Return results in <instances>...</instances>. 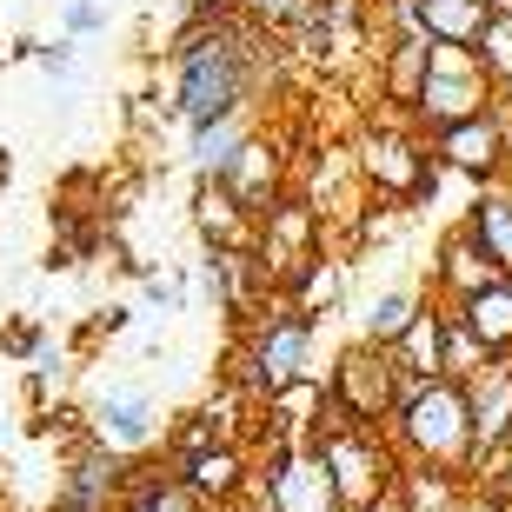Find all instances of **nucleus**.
Listing matches in <instances>:
<instances>
[{"mask_svg":"<svg viewBox=\"0 0 512 512\" xmlns=\"http://www.w3.org/2000/svg\"><path fill=\"white\" fill-rule=\"evenodd\" d=\"M247 20H213V27H193L173 47V100L167 114L180 127H213V120H240L247 114V94L260 80V54H253Z\"/></svg>","mask_w":512,"mask_h":512,"instance_id":"nucleus-1","label":"nucleus"},{"mask_svg":"<svg viewBox=\"0 0 512 512\" xmlns=\"http://www.w3.org/2000/svg\"><path fill=\"white\" fill-rule=\"evenodd\" d=\"M386 439H393L399 466H433V473L473 479V393H466V380L406 386Z\"/></svg>","mask_w":512,"mask_h":512,"instance_id":"nucleus-2","label":"nucleus"},{"mask_svg":"<svg viewBox=\"0 0 512 512\" xmlns=\"http://www.w3.org/2000/svg\"><path fill=\"white\" fill-rule=\"evenodd\" d=\"M240 380L260 406H280L293 393H313L320 380V320H306L300 306H280L253 326L247 353H240Z\"/></svg>","mask_w":512,"mask_h":512,"instance_id":"nucleus-3","label":"nucleus"},{"mask_svg":"<svg viewBox=\"0 0 512 512\" xmlns=\"http://www.w3.org/2000/svg\"><path fill=\"white\" fill-rule=\"evenodd\" d=\"M326 399H333L353 426H380V433H386V426H393V413H399V399H406V380H399L393 353L353 340L340 360L326 366Z\"/></svg>","mask_w":512,"mask_h":512,"instance_id":"nucleus-4","label":"nucleus"},{"mask_svg":"<svg viewBox=\"0 0 512 512\" xmlns=\"http://www.w3.org/2000/svg\"><path fill=\"white\" fill-rule=\"evenodd\" d=\"M493 80L479 67V54L466 47H433V74H426V94L413 107V127H426V140L446 127H466V120L493 114Z\"/></svg>","mask_w":512,"mask_h":512,"instance_id":"nucleus-5","label":"nucleus"},{"mask_svg":"<svg viewBox=\"0 0 512 512\" xmlns=\"http://www.w3.org/2000/svg\"><path fill=\"white\" fill-rule=\"evenodd\" d=\"M433 153H426V133L406 127V120H380V127L360 133V180L386 200H426L433 193Z\"/></svg>","mask_w":512,"mask_h":512,"instance_id":"nucleus-6","label":"nucleus"},{"mask_svg":"<svg viewBox=\"0 0 512 512\" xmlns=\"http://www.w3.org/2000/svg\"><path fill=\"white\" fill-rule=\"evenodd\" d=\"M87 439L107 446L120 459H140L153 439H167V419H160V393L147 380H114L100 386L94 406H87Z\"/></svg>","mask_w":512,"mask_h":512,"instance_id":"nucleus-7","label":"nucleus"},{"mask_svg":"<svg viewBox=\"0 0 512 512\" xmlns=\"http://www.w3.org/2000/svg\"><path fill=\"white\" fill-rule=\"evenodd\" d=\"M380 14L393 20V34H426L433 47H466L473 54L486 20L499 14V0H380Z\"/></svg>","mask_w":512,"mask_h":512,"instance_id":"nucleus-8","label":"nucleus"},{"mask_svg":"<svg viewBox=\"0 0 512 512\" xmlns=\"http://www.w3.org/2000/svg\"><path fill=\"white\" fill-rule=\"evenodd\" d=\"M433 160L446 173L479 180V187L506 180V173H512V133H506V120H499V107H493V114H479V120H466V127L433 133Z\"/></svg>","mask_w":512,"mask_h":512,"instance_id":"nucleus-9","label":"nucleus"},{"mask_svg":"<svg viewBox=\"0 0 512 512\" xmlns=\"http://www.w3.org/2000/svg\"><path fill=\"white\" fill-rule=\"evenodd\" d=\"M266 512H346L340 506V486L326 473V459L313 446H286V453L266 459Z\"/></svg>","mask_w":512,"mask_h":512,"instance_id":"nucleus-10","label":"nucleus"},{"mask_svg":"<svg viewBox=\"0 0 512 512\" xmlns=\"http://www.w3.org/2000/svg\"><path fill=\"white\" fill-rule=\"evenodd\" d=\"M426 74H433V40L426 34H386V47H380V100L406 120V127H413V107H419V94H426Z\"/></svg>","mask_w":512,"mask_h":512,"instance_id":"nucleus-11","label":"nucleus"},{"mask_svg":"<svg viewBox=\"0 0 512 512\" xmlns=\"http://www.w3.org/2000/svg\"><path fill=\"white\" fill-rule=\"evenodd\" d=\"M506 273L493 266V253L479 247L466 227H453L446 240H439V253H433V293L439 300H473V293H486V286H499Z\"/></svg>","mask_w":512,"mask_h":512,"instance_id":"nucleus-12","label":"nucleus"},{"mask_svg":"<svg viewBox=\"0 0 512 512\" xmlns=\"http://www.w3.org/2000/svg\"><path fill=\"white\" fill-rule=\"evenodd\" d=\"M426 306H433V293H426V286H413V280L380 286V293L360 306V340L380 346V353H399V346H406V333L426 320Z\"/></svg>","mask_w":512,"mask_h":512,"instance_id":"nucleus-13","label":"nucleus"},{"mask_svg":"<svg viewBox=\"0 0 512 512\" xmlns=\"http://www.w3.org/2000/svg\"><path fill=\"white\" fill-rule=\"evenodd\" d=\"M466 393H473V473H479L486 459L506 453V439H512V360L486 366Z\"/></svg>","mask_w":512,"mask_h":512,"instance_id":"nucleus-14","label":"nucleus"},{"mask_svg":"<svg viewBox=\"0 0 512 512\" xmlns=\"http://www.w3.org/2000/svg\"><path fill=\"white\" fill-rule=\"evenodd\" d=\"M193 233L207 240V253H253L260 247V220L227 187H213V180H200V193H193Z\"/></svg>","mask_w":512,"mask_h":512,"instance_id":"nucleus-15","label":"nucleus"},{"mask_svg":"<svg viewBox=\"0 0 512 512\" xmlns=\"http://www.w3.org/2000/svg\"><path fill=\"white\" fill-rule=\"evenodd\" d=\"M173 473L187 479V486H193L200 499H207L213 512H227L233 499H240V493L253 486V473H247V453H240L233 439H227V446H207V453H193V459H173Z\"/></svg>","mask_w":512,"mask_h":512,"instance_id":"nucleus-16","label":"nucleus"},{"mask_svg":"<svg viewBox=\"0 0 512 512\" xmlns=\"http://www.w3.org/2000/svg\"><path fill=\"white\" fill-rule=\"evenodd\" d=\"M466 333H473L479 346H486V360H512V280L486 286V293H473V300L446 306Z\"/></svg>","mask_w":512,"mask_h":512,"instance_id":"nucleus-17","label":"nucleus"},{"mask_svg":"<svg viewBox=\"0 0 512 512\" xmlns=\"http://www.w3.org/2000/svg\"><path fill=\"white\" fill-rule=\"evenodd\" d=\"M220 187H227L233 200L253 213V220H266V213L286 200V193H280V153L266 147V140H247V153L233 160V173L220 180Z\"/></svg>","mask_w":512,"mask_h":512,"instance_id":"nucleus-18","label":"nucleus"},{"mask_svg":"<svg viewBox=\"0 0 512 512\" xmlns=\"http://www.w3.org/2000/svg\"><path fill=\"white\" fill-rule=\"evenodd\" d=\"M459 227L473 233L479 247L493 253V266L512 280V180H493V187H479V200L466 207Z\"/></svg>","mask_w":512,"mask_h":512,"instance_id":"nucleus-19","label":"nucleus"},{"mask_svg":"<svg viewBox=\"0 0 512 512\" xmlns=\"http://www.w3.org/2000/svg\"><path fill=\"white\" fill-rule=\"evenodd\" d=\"M247 140H253L247 114H240V120H213V127H187V153H193V173L220 187V180H227V173H233V160L247 153Z\"/></svg>","mask_w":512,"mask_h":512,"instance_id":"nucleus-20","label":"nucleus"},{"mask_svg":"<svg viewBox=\"0 0 512 512\" xmlns=\"http://www.w3.org/2000/svg\"><path fill=\"white\" fill-rule=\"evenodd\" d=\"M120 512H213V506L193 493L180 473H153V466H133L127 493H120Z\"/></svg>","mask_w":512,"mask_h":512,"instance_id":"nucleus-21","label":"nucleus"},{"mask_svg":"<svg viewBox=\"0 0 512 512\" xmlns=\"http://www.w3.org/2000/svg\"><path fill=\"white\" fill-rule=\"evenodd\" d=\"M479 486L459 473H433V466H406L399 473V512H466Z\"/></svg>","mask_w":512,"mask_h":512,"instance_id":"nucleus-22","label":"nucleus"},{"mask_svg":"<svg viewBox=\"0 0 512 512\" xmlns=\"http://www.w3.org/2000/svg\"><path fill=\"white\" fill-rule=\"evenodd\" d=\"M286 293H293V300L286 306H300L306 320H320V313H333V306L346 300V273H340V260H306L300 273H293V280H286Z\"/></svg>","mask_w":512,"mask_h":512,"instance_id":"nucleus-23","label":"nucleus"},{"mask_svg":"<svg viewBox=\"0 0 512 512\" xmlns=\"http://www.w3.org/2000/svg\"><path fill=\"white\" fill-rule=\"evenodd\" d=\"M473 54H479V67H486V80H493V94L506 100L512 94V14H506V7L486 20V34H479Z\"/></svg>","mask_w":512,"mask_h":512,"instance_id":"nucleus-24","label":"nucleus"},{"mask_svg":"<svg viewBox=\"0 0 512 512\" xmlns=\"http://www.w3.org/2000/svg\"><path fill=\"white\" fill-rule=\"evenodd\" d=\"M60 34L80 40V47L94 34H107V0H67V7H60Z\"/></svg>","mask_w":512,"mask_h":512,"instance_id":"nucleus-25","label":"nucleus"},{"mask_svg":"<svg viewBox=\"0 0 512 512\" xmlns=\"http://www.w3.org/2000/svg\"><path fill=\"white\" fill-rule=\"evenodd\" d=\"M34 67L47 80H74V67H80V40H34Z\"/></svg>","mask_w":512,"mask_h":512,"instance_id":"nucleus-26","label":"nucleus"},{"mask_svg":"<svg viewBox=\"0 0 512 512\" xmlns=\"http://www.w3.org/2000/svg\"><path fill=\"white\" fill-rule=\"evenodd\" d=\"M233 7H240L247 27H293L306 0H233Z\"/></svg>","mask_w":512,"mask_h":512,"instance_id":"nucleus-27","label":"nucleus"},{"mask_svg":"<svg viewBox=\"0 0 512 512\" xmlns=\"http://www.w3.org/2000/svg\"><path fill=\"white\" fill-rule=\"evenodd\" d=\"M140 293H147L153 313H180V306H187V280H160L153 266H147V280H140Z\"/></svg>","mask_w":512,"mask_h":512,"instance_id":"nucleus-28","label":"nucleus"},{"mask_svg":"<svg viewBox=\"0 0 512 512\" xmlns=\"http://www.w3.org/2000/svg\"><path fill=\"white\" fill-rule=\"evenodd\" d=\"M213 20H233V0H187V27H180V34L213 27Z\"/></svg>","mask_w":512,"mask_h":512,"instance_id":"nucleus-29","label":"nucleus"},{"mask_svg":"<svg viewBox=\"0 0 512 512\" xmlns=\"http://www.w3.org/2000/svg\"><path fill=\"white\" fill-rule=\"evenodd\" d=\"M133 326V306H100L94 313V333H127Z\"/></svg>","mask_w":512,"mask_h":512,"instance_id":"nucleus-30","label":"nucleus"},{"mask_svg":"<svg viewBox=\"0 0 512 512\" xmlns=\"http://www.w3.org/2000/svg\"><path fill=\"white\" fill-rule=\"evenodd\" d=\"M74 260H80L74 247H47L40 253V273H74Z\"/></svg>","mask_w":512,"mask_h":512,"instance_id":"nucleus-31","label":"nucleus"},{"mask_svg":"<svg viewBox=\"0 0 512 512\" xmlns=\"http://www.w3.org/2000/svg\"><path fill=\"white\" fill-rule=\"evenodd\" d=\"M466 512H499V499L493 493H473V499H466Z\"/></svg>","mask_w":512,"mask_h":512,"instance_id":"nucleus-32","label":"nucleus"},{"mask_svg":"<svg viewBox=\"0 0 512 512\" xmlns=\"http://www.w3.org/2000/svg\"><path fill=\"white\" fill-rule=\"evenodd\" d=\"M14 180V147H0V187Z\"/></svg>","mask_w":512,"mask_h":512,"instance_id":"nucleus-33","label":"nucleus"},{"mask_svg":"<svg viewBox=\"0 0 512 512\" xmlns=\"http://www.w3.org/2000/svg\"><path fill=\"white\" fill-rule=\"evenodd\" d=\"M499 512H512V499H499Z\"/></svg>","mask_w":512,"mask_h":512,"instance_id":"nucleus-34","label":"nucleus"}]
</instances>
